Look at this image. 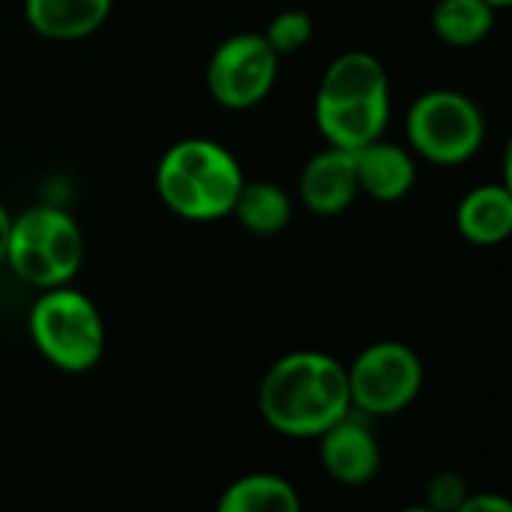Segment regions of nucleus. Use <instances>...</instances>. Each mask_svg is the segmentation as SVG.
<instances>
[{"label":"nucleus","mask_w":512,"mask_h":512,"mask_svg":"<svg viewBox=\"0 0 512 512\" xmlns=\"http://www.w3.org/2000/svg\"><path fill=\"white\" fill-rule=\"evenodd\" d=\"M357 192H360V183H357L354 150L330 144L324 153L306 162L303 177H300V198L312 213L336 216L351 207Z\"/></svg>","instance_id":"9d476101"},{"label":"nucleus","mask_w":512,"mask_h":512,"mask_svg":"<svg viewBox=\"0 0 512 512\" xmlns=\"http://www.w3.org/2000/svg\"><path fill=\"white\" fill-rule=\"evenodd\" d=\"M222 512H297V489L276 474H249L225 489L219 498Z\"/></svg>","instance_id":"2eb2a0df"},{"label":"nucleus","mask_w":512,"mask_h":512,"mask_svg":"<svg viewBox=\"0 0 512 512\" xmlns=\"http://www.w3.org/2000/svg\"><path fill=\"white\" fill-rule=\"evenodd\" d=\"M411 147L435 165L468 162L486 135V123L474 99L456 90L423 93L405 120Z\"/></svg>","instance_id":"423d86ee"},{"label":"nucleus","mask_w":512,"mask_h":512,"mask_svg":"<svg viewBox=\"0 0 512 512\" xmlns=\"http://www.w3.org/2000/svg\"><path fill=\"white\" fill-rule=\"evenodd\" d=\"M495 27V6L489 0H438L432 9V30L447 45L465 48L483 42Z\"/></svg>","instance_id":"dca6fc26"},{"label":"nucleus","mask_w":512,"mask_h":512,"mask_svg":"<svg viewBox=\"0 0 512 512\" xmlns=\"http://www.w3.org/2000/svg\"><path fill=\"white\" fill-rule=\"evenodd\" d=\"M321 465L345 486L369 483L381 468V447L360 411H348L321 435Z\"/></svg>","instance_id":"1a4fd4ad"},{"label":"nucleus","mask_w":512,"mask_h":512,"mask_svg":"<svg viewBox=\"0 0 512 512\" xmlns=\"http://www.w3.org/2000/svg\"><path fill=\"white\" fill-rule=\"evenodd\" d=\"M258 408L270 429L291 438H318L354 408L348 369L321 351L288 354L264 375Z\"/></svg>","instance_id":"f257e3e1"},{"label":"nucleus","mask_w":512,"mask_h":512,"mask_svg":"<svg viewBox=\"0 0 512 512\" xmlns=\"http://www.w3.org/2000/svg\"><path fill=\"white\" fill-rule=\"evenodd\" d=\"M489 3H492L495 9H501V6H510L512 0H489Z\"/></svg>","instance_id":"aec40b11"},{"label":"nucleus","mask_w":512,"mask_h":512,"mask_svg":"<svg viewBox=\"0 0 512 512\" xmlns=\"http://www.w3.org/2000/svg\"><path fill=\"white\" fill-rule=\"evenodd\" d=\"M30 336L39 354L63 372H87L105 351V327L87 294L66 285L45 288L30 309Z\"/></svg>","instance_id":"39448f33"},{"label":"nucleus","mask_w":512,"mask_h":512,"mask_svg":"<svg viewBox=\"0 0 512 512\" xmlns=\"http://www.w3.org/2000/svg\"><path fill=\"white\" fill-rule=\"evenodd\" d=\"M231 213L252 234H279L288 228L294 207L282 186L267 183V180H252V183L243 180Z\"/></svg>","instance_id":"4468645a"},{"label":"nucleus","mask_w":512,"mask_h":512,"mask_svg":"<svg viewBox=\"0 0 512 512\" xmlns=\"http://www.w3.org/2000/svg\"><path fill=\"white\" fill-rule=\"evenodd\" d=\"M264 39L276 48V54L300 51L312 39V18L303 9H285L270 21Z\"/></svg>","instance_id":"f3484780"},{"label":"nucleus","mask_w":512,"mask_h":512,"mask_svg":"<svg viewBox=\"0 0 512 512\" xmlns=\"http://www.w3.org/2000/svg\"><path fill=\"white\" fill-rule=\"evenodd\" d=\"M512 504L498 498V495H465L462 504H459V512H510Z\"/></svg>","instance_id":"a211bd4d"},{"label":"nucleus","mask_w":512,"mask_h":512,"mask_svg":"<svg viewBox=\"0 0 512 512\" xmlns=\"http://www.w3.org/2000/svg\"><path fill=\"white\" fill-rule=\"evenodd\" d=\"M462 237L480 246H495L512 231V192L507 186H480L468 192L456 210Z\"/></svg>","instance_id":"ddd939ff"},{"label":"nucleus","mask_w":512,"mask_h":512,"mask_svg":"<svg viewBox=\"0 0 512 512\" xmlns=\"http://www.w3.org/2000/svg\"><path fill=\"white\" fill-rule=\"evenodd\" d=\"M243 171L228 147L207 138H186L165 150L156 168V189L168 210L192 222L222 219L234 210Z\"/></svg>","instance_id":"7ed1b4c3"},{"label":"nucleus","mask_w":512,"mask_h":512,"mask_svg":"<svg viewBox=\"0 0 512 512\" xmlns=\"http://www.w3.org/2000/svg\"><path fill=\"white\" fill-rule=\"evenodd\" d=\"M279 75V54L264 33H237L225 39L207 66L210 96L231 111H246L267 99Z\"/></svg>","instance_id":"6e6552de"},{"label":"nucleus","mask_w":512,"mask_h":512,"mask_svg":"<svg viewBox=\"0 0 512 512\" xmlns=\"http://www.w3.org/2000/svg\"><path fill=\"white\" fill-rule=\"evenodd\" d=\"M351 405L360 414L387 417L408 408L423 390V360L402 342L369 345L348 366Z\"/></svg>","instance_id":"0eeeda50"},{"label":"nucleus","mask_w":512,"mask_h":512,"mask_svg":"<svg viewBox=\"0 0 512 512\" xmlns=\"http://www.w3.org/2000/svg\"><path fill=\"white\" fill-rule=\"evenodd\" d=\"M114 0H24L27 24L57 42H72L96 33L111 15Z\"/></svg>","instance_id":"f8f14e48"},{"label":"nucleus","mask_w":512,"mask_h":512,"mask_svg":"<svg viewBox=\"0 0 512 512\" xmlns=\"http://www.w3.org/2000/svg\"><path fill=\"white\" fill-rule=\"evenodd\" d=\"M6 261L33 288L69 285L84 261L81 228L57 207H30L9 225Z\"/></svg>","instance_id":"20e7f679"},{"label":"nucleus","mask_w":512,"mask_h":512,"mask_svg":"<svg viewBox=\"0 0 512 512\" xmlns=\"http://www.w3.org/2000/svg\"><path fill=\"white\" fill-rule=\"evenodd\" d=\"M9 225H12V219H9V213H6V207L0 204V261H6V243H9Z\"/></svg>","instance_id":"6ab92c4d"},{"label":"nucleus","mask_w":512,"mask_h":512,"mask_svg":"<svg viewBox=\"0 0 512 512\" xmlns=\"http://www.w3.org/2000/svg\"><path fill=\"white\" fill-rule=\"evenodd\" d=\"M390 117V81L369 51L339 54L318 87L315 123L333 147L360 150L384 135Z\"/></svg>","instance_id":"f03ea898"},{"label":"nucleus","mask_w":512,"mask_h":512,"mask_svg":"<svg viewBox=\"0 0 512 512\" xmlns=\"http://www.w3.org/2000/svg\"><path fill=\"white\" fill-rule=\"evenodd\" d=\"M357 159V183L375 201H399L411 192L417 180V165L411 153L399 144H387L375 138L372 144L354 150Z\"/></svg>","instance_id":"9b49d317"}]
</instances>
